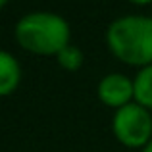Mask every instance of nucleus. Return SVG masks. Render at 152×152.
Returning a JSON list of instances; mask_svg holds the SVG:
<instances>
[{
  "instance_id": "nucleus-1",
  "label": "nucleus",
  "mask_w": 152,
  "mask_h": 152,
  "mask_svg": "<svg viewBox=\"0 0 152 152\" xmlns=\"http://www.w3.org/2000/svg\"><path fill=\"white\" fill-rule=\"evenodd\" d=\"M110 52L123 64L137 67L152 66V18L125 15L110 23L106 31Z\"/></svg>"
},
{
  "instance_id": "nucleus-2",
  "label": "nucleus",
  "mask_w": 152,
  "mask_h": 152,
  "mask_svg": "<svg viewBox=\"0 0 152 152\" xmlns=\"http://www.w3.org/2000/svg\"><path fill=\"white\" fill-rule=\"evenodd\" d=\"M67 21L52 12H33L15 25V41L23 50L39 56H58L69 45Z\"/></svg>"
},
{
  "instance_id": "nucleus-3",
  "label": "nucleus",
  "mask_w": 152,
  "mask_h": 152,
  "mask_svg": "<svg viewBox=\"0 0 152 152\" xmlns=\"http://www.w3.org/2000/svg\"><path fill=\"white\" fill-rule=\"evenodd\" d=\"M112 131L123 146L145 148L152 141V115L150 110L137 102L115 110L112 118Z\"/></svg>"
},
{
  "instance_id": "nucleus-4",
  "label": "nucleus",
  "mask_w": 152,
  "mask_h": 152,
  "mask_svg": "<svg viewBox=\"0 0 152 152\" xmlns=\"http://www.w3.org/2000/svg\"><path fill=\"white\" fill-rule=\"evenodd\" d=\"M98 98L102 104L115 108V110L131 104V100H135L133 79L125 77L121 73H110L102 77L98 83Z\"/></svg>"
},
{
  "instance_id": "nucleus-5",
  "label": "nucleus",
  "mask_w": 152,
  "mask_h": 152,
  "mask_svg": "<svg viewBox=\"0 0 152 152\" xmlns=\"http://www.w3.org/2000/svg\"><path fill=\"white\" fill-rule=\"evenodd\" d=\"M19 81H21V67L18 60L10 52H2L0 54V94L2 96L12 94L18 89Z\"/></svg>"
},
{
  "instance_id": "nucleus-6",
  "label": "nucleus",
  "mask_w": 152,
  "mask_h": 152,
  "mask_svg": "<svg viewBox=\"0 0 152 152\" xmlns=\"http://www.w3.org/2000/svg\"><path fill=\"white\" fill-rule=\"evenodd\" d=\"M133 83H135V102L145 106L146 110H152V66L139 69Z\"/></svg>"
},
{
  "instance_id": "nucleus-7",
  "label": "nucleus",
  "mask_w": 152,
  "mask_h": 152,
  "mask_svg": "<svg viewBox=\"0 0 152 152\" xmlns=\"http://www.w3.org/2000/svg\"><path fill=\"white\" fill-rule=\"evenodd\" d=\"M56 60H58L60 67H64V69H67V71H77L79 67L83 66V52L79 50L77 46L67 45L66 48L56 56Z\"/></svg>"
},
{
  "instance_id": "nucleus-8",
  "label": "nucleus",
  "mask_w": 152,
  "mask_h": 152,
  "mask_svg": "<svg viewBox=\"0 0 152 152\" xmlns=\"http://www.w3.org/2000/svg\"><path fill=\"white\" fill-rule=\"evenodd\" d=\"M131 4H137V6H146V4H150L152 0H129Z\"/></svg>"
},
{
  "instance_id": "nucleus-9",
  "label": "nucleus",
  "mask_w": 152,
  "mask_h": 152,
  "mask_svg": "<svg viewBox=\"0 0 152 152\" xmlns=\"http://www.w3.org/2000/svg\"><path fill=\"white\" fill-rule=\"evenodd\" d=\"M142 152H152V141L148 142V145L145 146V148H142Z\"/></svg>"
},
{
  "instance_id": "nucleus-10",
  "label": "nucleus",
  "mask_w": 152,
  "mask_h": 152,
  "mask_svg": "<svg viewBox=\"0 0 152 152\" xmlns=\"http://www.w3.org/2000/svg\"><path fill=\"white\" fill-rule=\"evenodd\" d=\"M8 4V0H0V6H6Z\"/></svg>"
}]
</instances>
